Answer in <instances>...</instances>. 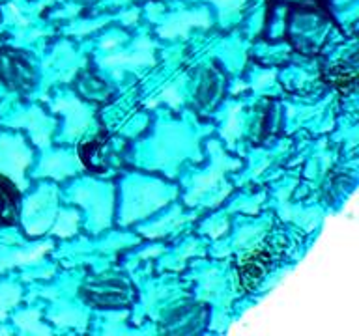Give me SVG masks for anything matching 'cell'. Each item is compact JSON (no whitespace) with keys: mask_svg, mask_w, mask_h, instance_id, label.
I'll list each match as a JSON object with an SVG mask.
<instances>
[{"mask_svg":"<svg viewBox=\"0 0 359 336\" xmlns=\"http://www.w3.org/2000/svg\"><path fill=\"white\" fill-rule=\"evenodd\" d=\"M0 80L6 88L28 92L36 83L32 62L19 50L0 49Z\"/></svg>","mask_w":359,"mask_h":336,"instance_id":"obj_1","label":"cell"},{"mask_svg":"<svg viewBox=\"0 0 359 336\" xmlns=\"http://www.w3.org/2000/svg\"><path fill=\"white\" fill-rule=\"evenodd\" d=\"M19 189L17 185L8 179L4 174H0V224H10L17 223L19 217Z\"/></svg>","mask_w":359,"mask_h":336,"instance_id":"obj_5","label":"cell"},{"mask_svg":"<svg viewBox=\"0 0 359 336\" xmlns=\"http://www.w3.org/2000/svg\"><path fill=\"white\" fill-rule=\"evenodd\" d=\"M269 265H271V254L268 248L257 246L255 251L247 252L238 263V274H240L243 288L245 290L257 288L268 273Z\"/></svg>","mask_w":359,"mask_h":336,"instance_id":"obj_3","label":"cell"},{"mask_svg":"<svg viewBox=\"0 0 359 336\" xmlns=\"http://www.w3.org/2000/svg\"><path fill=\"white\" fill-rule=\"evenodd\" d=\"M84 301L95 307H122L131 301V290L123 280L107 279L90 282L81 290Z\"/></svg>","mask_w":359,"mask_h":336,"instance_id":"obj_2","label":"cell"},{"mask_svg":"<svg viewBox=\"0 0 359 336\" xmlns=\"http://www.w3.org/2000/svg\"><path fill=\"white\" fill-rule=\"evenodd\" d=\"M81 159L86 164V168L94 172H103L111 167V162L116 159V153L112 151L111 142L107 139V134L101 133L94 140H90L81 148Z\"/></svg>","mask_w":359,"mask_h":336,"instance_id":"obj_4","label":"cell"},{"mask_svg":"<svg viewBox=\"0 0 359 336\" xmlns=\"http://www.w3.org/2000/svg\"><path fill=\"white\" fill-rule=\"evenodd\" d=\"M219 88V80L213 77V73H208L206 77L202 78L201 88H198V95H196V99L201 105H208L210 101L213 99V95L217 94Z\"/></svg>","mask_w":359,"mask_h":336,"instance_id":"obj_6","label":"cell"}]
</instances>
